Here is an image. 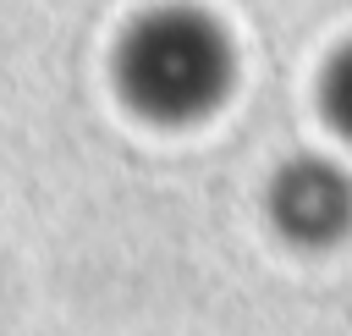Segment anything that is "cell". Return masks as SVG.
I'll list each match as a JSON object with an SVG mask.
<instances>
[{
  "mask_svg": "<svg viewBox=\"0 0 352 336\" xmlns=\"http://www.w3.org/2000/svg\"><path fill=\"white\" fill-rule=\"evenodd\" d=\"M346 209H352V193L341 187V176H330V171H308V176H297L292 187H280V215L302 231V237H336L341 231V220H346Z\"/></svg>",
  "mask_w": 352,
  "mask_h": 336,
  "instance_id": "6da1fadb",
  "label": "cell"
}]
</instances>
